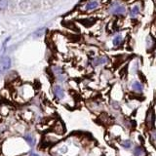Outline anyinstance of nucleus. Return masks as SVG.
I'll return each instance as SVG.
<instances>
[{"label":"nucleus","mask_w":156,"mask_h":156,"mask_svg":"<svg viewBox=\"0 0 156 156\" xmlns=\"http://www.w3.org/2000/svg\"><path fill=\"white\" fill-rule=\"evenodd\" d=\"M109 12L113 15H118V16H122L126 13V8L124 5L119 4V3H114L112 4L109 8Z\"/></svg>","instance_id":"nucleus-1"},{"label":"nucleus","mask_w":156,"mask_h":156,"mask_svg":"<svg viewBox=\"0 0 156 156\" xmlns=\"http://www.w3.org/2000/svg\"><path fill=\"white\" fill-rule=\"evenodd\" d=\"M153 123H154V112L152 108H150L147 112V115H146V125H147L148 128H152Z\"/></svg>","instance_id":"nucleus-2"},{"label":"nucleus","mask_w":156,"mask_h":156,"mask_svg":"<svg viewBox=\"0 0 156 156\" xmlns=\"http://www.w3.org/2000/svg\"><path fill=\"white\" fill-rule=\"evenodd\" d=\"M53 92H54V95H55L56 98L58 100H62V98L65 97V91H63L62 88L61 86H58V85L54 86Z\"/></svg>","instance_id":"nucleus-3"},{"label":"nucleus","mask_w":156,"mask_h":156,"mask_svg":"<svg viewBox=\"0 0 156 156\" xmlns=\"http://www.w3.org/2000/svg\"><path fill=\"white\" fill-rule=\"evenodd\" d=\"M100 3L97 0H91L85 5V10L86 11H93V10H96L97 8H99Z\"/></svg>","instance_id":"nucleus-4"},{"label":"nucleus","mask_w":156,"mask_h":156,"mask_svg":"<svg viewBox=\"0 0 156 156\" xmlns=\"http://www.w3.org/2000/svg\"><path fill=\"white\" fill-rule=\"evenodd\" d=\"M107 58L105 57H99V58H95L92 60V65L94 66H101V65H105V63L107 62Z\"/></svg>","instance_id":"nucleus-5"},{"label":"nucleus","mask_w":156,"mask_h":156,"mask_svg":"<svg viewBox=\"0 0 156 156\" xmlns=\"http://www.w3.org/2000/svg\"><path fill=\"white\" fill-rule=\"evenodd\" d=\"M0 65H1V67L3 68L4 70L9 69L10 66H11V60H10V58L9 57H4V58H2Z\"/></svg>","instance_id":"nucleus-6"},{"label":"nucleus","mask_w":156,"mask_h":156,"mask_svg":"<svg viewBox=\"0 0 156 156\" xmlns=\"http://www.w3.org/2000/svg\"><path fill=\"white\" fill-rule=\"evenodd\" d=\"M24 139H26V140L27 141V144H28L29 145H30V146H33L34 144H35V139H34L30 134L26 135V136H24Z\"/></svg>","instance_id":"nucleus-7"},{"label":"nucleus","mask_w":156,"mask_h":156,"mask_svg":"<svg viewBox=\"0 0 156 156\" xmlns=\"http://www.w3.org/2000/svg\"><path fill=\"white\" fill-rule=\"evenodd\" d=\"M139 13H140V8H139V6L136 5V6L132 8L131 12H130V16H131V18H136V17H138Z\"/></svg>","instance_id":"nucleus-8"},{"label":"nucleus","mask_w":156,"mask_h":156,"mask_svg":"<svg viewBox=\"0 0 156 156\" xmlns=\"http://www.w3.org/2000/svg\"><path fill=\"white\" fill-rule=\"evenodd\" d=\"M132 88H133L134 91H136V92H141L144 90V87L140 82H134L133 84H132Z\"/></svg>","instance_id":"nucleus-9"},{"label":"nucleus","mask_w":156,"mask_h":156,"mask_svg":"<svg viewBox=\"0 0 156 156\" xmlns=\"http://www.w3.org/2000/svg\"><path fill=\"white\" fill-rule=\"evenodd\" d=\"M143 153H144V148L141 146H136L133 150V154L135 156H140Z\"/></svg>","instance_id":"nucleus-10"},{"label":"nucleus","mask_w":156,"mask_h":156,"mask_svg":"<svg viewBox=\"0 0 156 156\" xmlns=\"http://www.w3.org/2000/svg\"><path fill=\"white\" fill-rule=\"evenodd\" d=\"M8 8V0H0V11H5Z\"/></svg>","instance_id":"nucleus-11"},{"label":"nucleus","mask_w":156,"mask_h":156,"mask_svg":"<svg viewBox=\"0 0 156 156\" xmlns=\"http://www.w3.org/2000/svg\"><path fill=\"white\" fill-rule=\"evenodd\" d=\"M122 40H123V38H122L121 35H117L114 37L113 39V44H114V46H118L120 45V44L122 43Z\"/></svg>","instance_id":"nucleus-12"},{"label":"nucleus","mask_w":156,"mask_h":156,"mask_svg":"<svg viewBox=\"0 0 156 156\" xmlns=\"http://www.w3.org/2000/svg\"><path fill=\"white\" fill-rule=\"evenodd\" d=\"M45 30H46V29L44 28V27H42V28H39L38 30L35 32V35H36V36H42L43 34H44V32H45Z\"/></svg>","instance_id":"nucleus-13"},{"label":"nucleus","mask_w":156,"mask_h":156,"mask_svg":"<svg viewBox=\"0 0 156 156\" xmlns=\"http://www.w3.org/2000/svg\"><path fill=\"white\" fill-rule=\"evenodd\" d=\"M153 47V41L151 37H147V49L148 50H151V48Z\"/></svg>","instance_id":"nucleus-14"},{"label":"nucleus","mask_w":156,"mask_h":156,"mask_svg":"<svg viewBox=\"0 0 156 156\" xmlns=\"http://www.w3.org/2000/svg\"><path fill=\"white\" fill-rule=\"evenodd\" d=\"M121 144L123 145L125 148H129L132 144H131V141H130V140H124V141H122V144Z\"/></svg>","instance_id":"nucleus-15"},{"label":"nucleus","mask_w":156,"mask_h":156,"mask_svg":"<svg viewBox=\"0 0 156 156\" xmlns=\"http://www.w3.org/2000/svg\"><path fill=\"white\" fill-rule=\"evenodd\" d=\"M152 139H153L154 140H156V132H154V133L152 134Z\"/></svg>","instance_id":"nucleus-16"},{"label":"nucleus","mask_w":156,"mask_h":156,"mask_svg":"<svg viewBox=\"0 0 156 156\" xmlns=\"http://www.w3.org/2000/svg\"><path fill=\"white\" fill-rule=\"evenodd\" d=\"M30 156H38V154H35V153H31Z\"/></svg>","instance_id":"nucleus-17"}]
</instances>
